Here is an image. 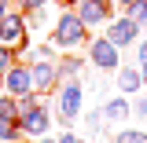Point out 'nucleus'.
Returning <instances> with one entry per match:
<instances>
[{
	"mask_svg": "<svg viewBox=\"0 0 147 143\" xmlns=\"http://www.w3.org/2000/svg\"><path fill=\"white\" fill-rule=\"evenodd\" d=\"M0 143H18V140H0Z\"/></svg>",
	"mask_w": 147,
	"mask_h": 143,
	"instance_id": "cd10ccee",
	"label": "nucleus"
},
{
	"mask_svg": "<svg viewBox=\"0 0 147 143\" xmlns=\"http://www.w3.org/2000/svg\"><path fill=\"white\" fill-rule=\"evenodd\" d=\"M140 30H147V15H144V18H140Z\"/></svg>",
	"mask_w": 147,
	"mask_h": 143,
	"instance_id": "a878e982",
	"label": "nucleus"
},
{
	"mask_svg": "<svg viewBox=\"0 0 147 143\" xmlns=\"http://www.w3.org/2000/svg\"><path fill=\"white\" fill-rule=\"evenodd\" d=\"M52 44H55V48H63V52L81 48V44H88V26L66 7L63 15L55 18V26H52Z\"/></svg>",
	"mask_w": 147,
	"mask_h": 143,
	"instance_id": "f257e3e1",
	"label": "nucleus"
},
{
	"mask_svg": "<svg viewBox=\"0 0 147 143\" xmlns=\"http://www.w3.org/2000/svg\"><path fill=\"white\" fill-rule=\"evenodd\" d=\"M114 143H147V132L144 128H121Z\"/></svg>",
	"mask_w": 147,
	"mask_h": 143,
	"instance_id": "4468645a",
	"label": "nucleus"
},
{
	"mask_svg": "<svg viewBox=\"0 0 147 143\" xmlns=\"http://www.w3.org/2000/svg\"><path fill=\"white\" fill-rule=\"evenodd\" d=\"M144 15H147V0H132V4H125V18L140 22Z\"/></svg>",
	"mask_w": 147,
	"mask_h": 143,
	"instance_id": "dca6fc26",
	"label": "nucleus"
},
{
	"mask_svg": "<svg viewBox=\"0 0 147 143\" xmlns=\"http://www.w3.org/2000/svg\"><path fill=\"white\" fill-rule=\"evenodd\" d=\"M15 4L22 7V15H26V11H37V7H48L52 0H15Z\"/></svg>",
	"mask_w": 147,
	"mask_h": 143,
	"instance_id": "412c9836",
	"label": "nucleus"
},
{
	"mask_svg": "<svg viewBox=\"0 0 147 143\" xmlns=\"http://www.w3.org/2000/svg\"><path fill=\"white\" fill-rule=\"evenodd\" d=\"M70 11L81 18L88 30H92V26H107V22H110V0H74Z\"/></svg>",
	"mask_w": 147,
	"mask_h": 143,
	"instance_id": "39448f33",
	"label": "nucleus"
},
{
	"mask_svg": "<svg viewBox=\"0 0 147 143\" xmlns=\"http://www.w3.org/2000/svg\"><path fill=\"white\" fill-rule=\"evenodd\" d=\"M140 33H144V30H140V22H132V18H110L107 22V40L110 44H114V48H132V44H136V40H140Z\"/></svg>",
	"mask_w": 147,
	"mask_h": 143,
	"instance_id": "20e7f679",
	"label": "nucleus"
},
{
	"mask_svg": "<svg viewBox=\"0 0 147 143\" xmlns=\"http://www.w3.org/2000/svg\"><path fill=\"white\" fill-rule=\"evenodd\" d=\"M37 143H59V140H48V132H44V136H37Z\"/></svg>",
	"mask_w": 147,
	"mask_h": 143,
	"instance_id": "b1692460",
	"label": "nucleus"
},
{
	"mask_svg": "<svg viewBox=\"0 0 147 143\" xmlns=\"http://www.w3.org/2000/svg\"><path fill=\"white\" fill-rule=\"evenodd\" d=\"M26 15L22 11H11L7 18H0V44H11V48H22L26 44Z\"/></svg>",
	"mask_w": 147,
	"mask_h": 143,
	"instance_id": "6e6552de",
	"label": "nucleus"
},
{
	"mask_svg": "<svg viewBox=\"0 0 147 143\" xmlns=\"http://www.w3.org/2000/svg\"><path fill=\"white\" fill-rule=\"evenodd\" d=\"M18 128H22V136H44L48 128H52V117L44 114V103H37V107H30V110H22L18 114Z\"/></svg>",
	"mask_w": 147,
	"mask_h": 143,
	"instance_id": "0eeeda50",
	"label": "nucleus"
},
{
	"mask_svg": "<svg viewBox=\"0 0 147 143\" xmlns=\"http://www.w3.org/2000/svg\"><path fill=\"white\" fill-rule=\"evenodd\" d=\"M140 73H144V92H147V62L140 66Z\"/></svg>",
	"mask_w": 147,
	"mask_h": 143,
	"instance_id": "393cba45",
	"label": "nucleus"
},
{
	"mask_svg": "<svg viewBox=\"0 0 147 143\" xmlns=\"http://www.w3.org/2000/svg\"><path fill=\"white\" fill-rule=\"evenodd\" d=\"M118 92L121 95H136V92H144V73L132 70V66H118Z\"/></svg>",
	"mask_w": 147,
	"mask_h": 143,
	"instance_id": "9d476101",
	"label": "nucleus"
},
{
	"mask_svg": "<svg viewBox=\"0 0 147 143\" xmlns=\"http://www.w3.org/2000/svg\"><path fill=\"white\" fill-rule=\"evenodd\" d=\"M136 62H140V66L147 62V30L140 33V40H136Z\"/></svg>",
	"mask_w": 147,
	"mask_h": 143,
	"instance_id": "aec40b11",
	"label": "nucleus"
},
{
	"mask_svg": "<svg viewBox=\"0 0 147 143\" xmlns=\"http://www.w3.org/2000/svg\"><path fill=\"white\" fill-rule=\"evenodd\" d=\"M11 11H15V0H0V18H7Z\"/></svg>",
	"mask_w": 147,
	"mask_h": 143,
	"instance_id": "4be33fe9",
	"label": "nucleus"
},
{
	"mask_svg": "<svg viewBox=\"0 0 147 143\" xmlns=\"http://www.w3.org/2000/svg\"><path fill=\"white\" fill-rule=\"evenodd\" d=\"M22 128H18V117H0V140H18Z\"/></svg>",
	"mask_w": 147,
	"mask_h": 143,
	"instance_id": "f8f14e48",
	"label": "nucleus"
},
{
	"mask_svg": "<svg viewBox=\"0 0 147 143\" xmlns=\"http://www.w3.org/2000/svg\"><path fill=\"white\" fill-rule=\"evenodd\" d=\"M118 4H121V7H125V4H132V0H118Z\"/></svg>",
	"mask_w": 147,
	"mask_h": 143,
	"instance_id": "bb28decb",
	"label": "nucleus"
},
{
	"mask_svg": "<svg viewBox=\"0 0 147 143\" xmlns=\"http://www.w3.org/2000/svg\"><path fill=\"white\" fill-rule=\"evenodd\" d=\"M59 143H85V140H81V136H74V132H66V136H63Z\"/></svg>",
	"mask_w": 147,
	"mask_h": 143,
	"instance_id": "5701e85b",
	"label": "nucleus"
},
{
	"mask_svg": "<svg viewBox=\"0 0 147 143\" xmlns=\"http://www.w3.org/2000/svg\"><path fill=\"white\" fill-rule=\"evenodd\" d=\"M85 121H88L92 132H99V128H103V110H88V114H85Z\"/></svg>",
	"mask_w": 147,
	"mask_h": 143,
	"instance_id": "6ab92c4d",
	"label": "nucleus"
},
{
	"mask_svg": "<svg viewBox=\"0 0 147 143\" xmlns=\"http://www.w3.org/2000/svg\"><path fill=\"white\" fill-rule=\"evenodd\" d=\"M55 66H59V77H77L85 62H81V59H74V55H66V59H63V62H55Z\"/></svg>",
	"mask_w": 147,
	"mask_h": 143,
	"instance_id": "ddd939ff",
	"label": "nucleus"
},
{
	"mask_svg": "<svg viewBox=\"0 0 147 143\" xmlns=\"http://www.w3.org/2000/svg\"><path fill=\"white\" fill-rule=\"evenodd\" d=\"M121 48H114V44H110L107 37H96V40H88V62L92 66H96V70H118V66H121Z\"/></svg>",
	"mask_w": 147,
	"mask_h": 143,
	"instance_id": "7ed1b4c3",
	"label": "nucleus"
},
{
	"mask_svg": "<svg viewBox=\"0 0 147 143\" xmlns=\"http://www.w3.org/2000/svg\"><path fill=\"white\" fill-rule=\"evenodd\" d=\"M30 77H33L37 92H52L55 85H59V66H55V59H33V62H30Z\"/></svg>",
	"mask_w": 147,
	"mask_h": 143,
	"instance_id": "1a4fd4ad",
	"label": "nucleus"
},
{
	"mask_svg": "<svg viewBox=\"0 0 147 143\" xmlns=\"http://www.w3.org/2000/svg\"><path fill=\"white\" fill-rule=\"evenodd\" d=\"M99 110H103L107 121H125L129 114H132V103H129V95H114V99H107Z\"/></svg>",
	"mask_w": 147,
	"mask_h": 143,
	"instance_id": "9b49d317",
	"label": "nucleus"
},
{
	"mask_svg": "<svg viewBox=\"0 0 147 143\" xmlns=\"http://www.w3.org/2000/svg\"><path fill=\"white\" fill-rule=\"evenodd\" d=\"M0 85L7 95H26V92H37L33 88V77H30V62H15L11 70L0 77Z\"/></svg>",
	"mask_w": 147,
	"mask_h": 143,
	"instance_id": "423d86ee",
	"label": "nucleus"
},
{
	"mask_svg": "<svg viewBox=\"0 0 147 143\" xmlns=\"http://www.w3.org/2000/svg\"><path fill=\"white\" fill-rule=\"evenodd\" d=\"M0 117H18L15 114V95H7V92L0 95Z\"/></svg>",
	"mask_w": 147,
	"mask_h": 143,
	"instance_id": "f3484780",
	"label": "nucleus"
},
{
	"mask_svg": "<svg viewBox=\"0 0 147 143\" xmlns=\"http://www.w3.org/2000/svg\"><path fill=\"white\" fill-rule=\"evenodd\" d=\"M132 114H136V117H147V95H144V92L132 95Z\"/></svg>",
	"mask_w": 147,
	"mask_h": 143,
	"instance_id": "a211bd4d",
	"label": "nucleus"
},
{
	"mask_svg": "<svg viewBox=\"0 0 147 143\" xmlns=\"http://www.w3.org/2000/svg\"><path fill=\"white\" fill-rule=\"evenodd\" d=\"M0 92H4V85H0Z\"/></svg>",
	"mask_w": 147,
	"mask_h": 143,
	"instance_id": "c85d7f7f",
	"label": "nucleus"
},
{
	"mask_svg": "<svg viewBox=\"0 0 147 143\" xmlns=\"http://www.w3.org/2000/svg\"><path fill=\"white\" fill-rule=\"evenodd\" d=\"M11 66H15V48L11 44H0V77L11 70Z\"/></svg>",
	"mask_w": 147,
	"mask_h": 143,
	"instance_id": "2eb2a0df",
	"label": "nucleus"
},
{
	"mask_svg": "<svg viewBox=\"0 0 147 143\" xmlns=\"http://www.w3.org/2000/svg\"><path fill=\"white\" fill-rule=\"evenodd\" d=\"M81 103H85V88H81V81H77V77H66V81H59L55 114H59V121H63L66 128L77 121V114H81Z\"/></svg>",
	"mask_w": 147,
	"mask_h": 143,
	"instance_id": "f03ea898",
	"label": "nucleus"
}]
</instances>
